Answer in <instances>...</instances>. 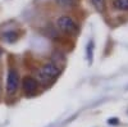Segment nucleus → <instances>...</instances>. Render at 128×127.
Listing matches in <instances>:
<instances>
[{"label":"nucleus","mask_w":128,"mask_h":127,"mask_svg":"<svg viewBox=\"0 0 128 127\" xmlns=\"http://www.w3.org/2000/svg\"><path fill=\"white\" fill-rule=\"evenodd\" d=\"M59 73H60V69L58 68L56 64H54V63H48V64H45L40 69L38 77H40V80L42 82H49L52 78L58 77Z\"/></svg>","instance_id":"nucleus-1"},{"label":"nucleus","mask_w":128,"mask_h":127,"mask_svg":"<svg viewBox=\"0 0 128 127\" xmlns=\"http://www.w3.org/2000/svg\"><path fill=\"white\" fill-rule=\"evenodd\" d=\"M56 25L60 28V31H63V32H66V34H74V32H77V30H78L77 23L68 16L59 17L58 21H56Z\"/></svg>","instance_id":"nucleus-2"},{"label":"nucleus","mask_w":128,"mask_h":127,"mask_svg":"<svg viewBox=\"0 0 128 127\" xmlns=\"http://www.w3.org/2000/svg\"><path fill=\"white\" fill-rule=\"evenodd\" d=\"M18 85H19V75L17 69L12 68L8 72V77H6V92L8 95H13L18 90Z\"/></svg>","instance_id":"nucleus-3"},{"label":"nucleus","mask_w":128,"mask_h":127,"mask_svg":"<svg viewBox=\"0 0 128 127\" xmlns=\"http://www.w3.org/2000/svg\"><path fill=\"white\" fill-rule=\"evenodd\" d=\"M22 87H23V90H24L27 94H34V92L37 90V87H38V82H37L36 78L27 76V77L23 78Z\"/></svg>","instance_id":"nucleus-4"},{"label":"nucleus","mask_w":128,"mask_h":127,"mask_svg":"<svg viewBox=\"0 0 128 127\" xmlns=\"http://www.w3.org/2000/svg\"><path fill=\"white\" fill-rule=\"evenodd\" d=\"M113 7L118 10H128V0H114Z\"/></svg>","instance_id":"nucleus-5"},{"label":"nucleus","mask_w":128,"mask_h":127,"mask_svg":"<svg viewBox=\"0 0 128 127\" xmlns=\"http://www.w3.org/2000/svg\"><path fill=\"white\" fill-rule=\"evenodd\" d=\"M92 5L95 7V9L98 12H104L105 10V7H106V2L105 0H91Z\"/></svg>","instance_id":"nucleus-6"},{"label":"nucleus","mask_w":128,"mask_h":127,"mask_svg":"<svg viewBox=\"0 0 128 127\" xmlns=\"http://www.w3.org/2000/svg\"><path fill=\"white\" fill-rule=\"evenodd\" d=\"M60 7H72L76 4L77 0H55Z\"/></svg>","instance_id":"nucleus-7"},{"label":"nucleus","mask_w":128,"mask_h":127,"mask_svg":"<svg viewBox=\"0 0 128 127\" xmlns=\"http://www.w3.org/2000/svg\"><path fill=\"white\" fill-rule=\"evenodd\" d=\"M0 55H2V50H0Z\"/></svg>","instance_id":"nucleus-8"}]
</instances>
